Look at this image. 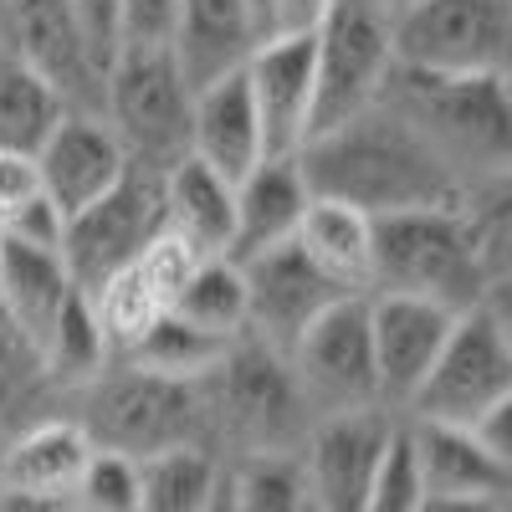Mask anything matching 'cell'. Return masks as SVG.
Here are the masks:
<instances>
[{"instance_id":"2","label":"cell","mask_w":512,"mask_h":512,"mask_svg":"<svg viewBox=\"0 0 512 512\" xmlns=\"http://www.w3.org/2000/svg\"><path fill=\"white\" fill-rule=\"evenodd\" d=\"M369 292H415L466 313L492 297V241L487 210L461 205H415L374 216V262Z\"/></svg>"},{"instance_id":"34","label":"cell","mask_w":512,"mask_h":512,"mask_svg":"<svg viewBox=\"0 0 512 512\" xmlns=\"http://www.w3.org/2000/svg\"><path fill=\"white\" fill-rule=\"evenodd\" d=\"M72 16L88 41V57L98 62V72H108V62L118 57V0H72Z\"/></svg>"},{"instance_id":"12","label":"cell","mask_w":512,"mask_h":512,"mask_svg":"<svg viewBox=\"0 0 512 512\" xmlns=\"http://www.w3.org/2000/svg\"><path fill=\"white\" fill-rule=\"evenodd\" d=\"M456 308L415 292H369V349H374V379L379 405L405 415L420 379L431 374L441 344L451 338Z\"/></svg>"},{"instance_id":"33","label":"cell","mask_w":512,"mask_h":512,"mask_svg":"<svg viewBox=\"0 0 512 512\" xmlns=\"http://www.w3.org/2000/svg\"><path fill=\"white\" fill-rule=\"evenodd\" d=\"M0 226H6V236H16V241H31V246H52V251H62L67 216H62V210H57L47 195L36 190V195H26V200H21V205H16Z\"/></svg>"},{"instance_id":"9","label":"cell","mask_w":512,"mask_h":512,"mask_svg":"<svg viewBox=\"0 0 512 512\" xmlns=\"http://www.w3.org/2000/svg\"><path fill=\"white\" fill-rule=\"evenodd\" d=\"M287 369L297 384L303 410L318 415H344L379 405V379H374V349H369V292H344L287 344Z\"/></svg>"},{"instance_id":"26","label":"cell","mask_w":512,"mask_h":512,"mask_svg":"<svg viewBox=\"0 0 512 512\" xmlns=\"http://www.w3.org/2000/svg\"><path fill=\"white\" fill-rule=\"evenodd\" d=\"M67 108H72V103L21 57L16 41L0 31V149L36 154L41 139L52 134V123H57Z\"/></svg>"},{"instance_id":"25","label":"cell","mask_w":512,"mask_h":512,"mask_svg":"<svg viewBox=\"0 0 512 512\" xmlns=\"http://www.w3.org/2000/svg\"><path fill=\"white\" fill-rule=\"evenodd\" d=\"M221 497V456L205 441H169L139 456V512H205Z\"/></svg>"},{"instance_id":"31","label":"cell","mask_w":512,"mask_h":512,"mask_svg":"<svg viewBox=\"0 0 512 512\" xmlns=\"http://www.w3.org/2000/svg\"><path fill=\"white\" fill-rule=\"evenodd\" d=\"M364 512H420V461H415V436L405 415L395 420L390 441L374 461Z\"/></svg>"},{"instance_id":"29","label":"cell","mask_w":512,"mask_h":512,"mask_svg":"<svg viewBox=\"0 0 512 512\" xmlns=\"http://www.w3.org/2000/svg\"><path fill=\"white\" fill-rule=\"evenodd\" d=\"M164 308L216 333V338H241L246 333V282H241V267L231 256H200L190 262L175 282V292L164 297Z\"/></svg>"},{"instance_id":"11","label":"cell","mask_w":512,"mask_h":512,"mask_svg":"<svg viewBox=\"0 0 512 512\" xmlns=\"http://www.w3.org/2000/svg\"><path fill=\"white\" fill-rule=\"evenodd\" d=\"M236 267H241V282H246V333L272 344L277 354H287V344L333 303V297L349 292L344 282H333L313 256L297 246V236L246 256Z\"/></svg>"},{"instance_id":"5","label":"cell","mask_w":512,"mask_h":512,"mask_svg":"<svg viewBox=\"0 0 512 512\" xmlns=\"http://www.w3.org/2000/svg\"><path fill=\"white\" fill-rule=\"evenodd\" d=\"M190 82L169 47H118L103 72L98 113L113 123L134 164L169 169L190 154Z\"/></svg>"},{"instance_id":"38","label":"cell","mask_w":512,"mask_h":512,"mask_svg":"<svg viewBox=\"0 0 512 512\" xmlns=\"http://www.w3.org/2000/svg\"><path fill=\"white\" fill-rule=\"evenodd\" d=\"M379 6H384V11L395 16V11H405V6H410V0H379Z\"/></svg>"},{"instance_id":"15","label":"cell","mask_w":512,"mask_h":512,"mask_svg":"<svg viewBox=\"0 0 512 512\" xmlns=\"http://www.w3.org/2000/svg\"><path fill=\"white\" fill-rule=\"evenodd\" d=\"M31 159H36L41 195H47L62 216H77V210H88L93 200H103L123 180V169L134 164L123 139L113 134V123L93 108H67Z\"/></svg>"},{"instance_id":"8","label":"cell","mask_w":512,"mask_h":512,"mask_svg":"<svg viewBox=\"0 0 512 512\" xmlns=\"http://www.w3.org/2000/svg\"><path fill=\"white\" fill-rule=\"evenodd\" d=\"M512 400V344H507V318L492 308V297L477 308L456 313L451 338L441 344L431 374L420 379L405 415L415 420H441V425H472L482 410Z\"/></svg>"},{"instance_id":"7","label":"cell","mask_w":512,"mask_h":512,"mask_svg":"<svg viewBox=\"0 0 512 512\" xmlns=\"http://www.w3.org/2000/svg\"><path fill=\"white\" fill-rule=\"evenodd\" d=\"M159 236H164V169L128 164L123 180L103 200L67 216L62 262H67L72 287L98 297L108 282H118L134 267Z\"/></svg>"},{"instance_id":"28","label":"cell","mask_w":512,"mask_h":512,"mask_svg":"<svg viewBox=\"0 0 512 512\" xmlns=\"http://www.w3.org/2000/svg\"><path fill=\"white\" fill-rule=\"evenodd\" d=\"M113 359V344H108V328H103V313L98 303L82 287H72L57 308V323L47 333V349H41V369H47L52 384H67V390H82L88 379H98Z\"/></svg>"},{"instance_id":"1","label":"cell","mask_w":512,"mask_h":512,"mask_svg":"<svg viewBox=\"0 0 512 512\" xmlns=\"http://www.w3.org/2000/svg\"><path fill=\"white\" fill-rule=\"evenodd\" d=\"M297 169L313 195L359 205L364 216L472 200V185L384 103H369L349 123L308 139L297 149Z\"/></svg>"},{"instance_id":"17","label":"cell","mask_w":512,"mask_h":512,"mask_svg":"<svg viewBox=\"0 0 512 512\" xmlns=\"http://www.w3.org/2000/svg\"><path fill=\"white\" fill-rule=\"evenodd\" d=\"M0 31H6L21 57L52 82L72 108L103 103V72L88 57V41L77 31L72 0H0Z\"/></svg>"},{"instance_id":"19","label":"cell","mask_w":512,"mask_h":512,"mask_svg":"<svg viewBox=\"0 0 512 512\" xmlns=\"http://www.w3.org/2000/svg\"><path fill=\"white\" fill-rule=\"evenodd\" d=\"M190 154H200L231 185H241L251 169L267 159L262 123H256L251 88H246L241 67L216 77V82H205V88H195V103H190Z\"/></svg>"},{"instance_id":"32","label":"cell","mask_w":512,"mask_h":512,"mask_svg":"<svg viewBox=\"0 0 512 512\" xmlns=\"http://www.w3.org/2000/svg\"><path fill=\"white\" fill-rule=\"evenodd\" d=\"M180 0H118V47H169Z\"/></svg>"},{"instance_id":"3","label":"cell","mask_w":512,"mask_h":512,"mask_svg":"<svg viewBox=\"0 0 512 512\" xmlns=\"http://www.w3.org/2000/svg\"><path fill=\"white\" fill-rule=\"evenodd\" d=\"M374 103L395 108L472 190L502 180L512 139L507 72H415L390 62Z\"/></svg>"},{"instance_id":"21","label":"cell","mask_w":512,"mask_h":512,"mask_svg":"<svg viewBox=\"0 0 512 512\" xmlns=\"http://www.w3.org/2000/svg\"><path fill=\"white\" fill-rule=\"evenodd\" d=\"M256 41H262V26H256L246 0H180L169 52H175L190 93H195L205 82L236 72L251 57Z\"/></svg>"},{"instance_id":"20","label":"cell","mask_w":512,"mask_h":512,"mask_svg":"<svg viewBox=\"0 0 512 512\" xmlns=\"http://www.w3.org/2000/svg\"><path fill=\"white\" fill-rule=\"evenodd\" d=\"M67 292H72V277H67L62 251L31 246L16 236L0 241V318L26 344L31 359H41V349H47V333Z\"/></svg>"},{"instance_id":"10","label":"cell","mask_w":512,"mask_h":512,"mask_svg":"<svg viewBox=\"0 0 512 512\" xmlns=\"http://www.w3.org/2000/svg\"><path fill=\"white\" fill-rule=\"evenodd\" d=\"M512 0H410L390 16V47L415 72H507Z\"/></svg>"},{"instance_id":"14","label":"cell","mask_w":512,"mask_h":512,"mask_svg":"<svg viewBox=\"0 0 512 512\" xmlns=\"http://www.w3.org/2000/svg\"><path fill=\"white\" fill-rule=\"evenodd\" d=\"M400 410L390 405H369V410H344V415H318L303 436V472L313 507L328 512H364L374 461L390 441Z\"/></svg>"},{"instance_id":"16","label":"cell","mask_w":512,"mask_h":512,"mask_svg":"<svg viewBox=\"0 0 512 512\" xmlns=\"http://www.w3.org/2000/svg\"><path fill=\"white\" fill-rule=\"evenodd\" d=\"M251 108L262 123L267 159L297 154L308 139V108H313V31H272L251 47L241 62Z\"/></svg>"},{"instance_id":"37","label":"cell","mask_w":512,"mask_h":512,"mask_svg":"<svg viewBox=\"0 0 512 512\" xmlns=\"http://www.w3.org/2000/svg\"><path fill=\"white\" fill-rule=\"evenodd\" d=\"M251 6V16H256V26H262V36H267V0H246Z\"/></svg>"},{"instance_id":"35","label":"cell","mask_w":512,"mask_h":512,"mask_svg":"<svg viewBox=\"0 0 512 512\" xmlns=\"http://www.w3.org/2000/svg\"><path fill=\"white\" fill-rule=\"evenodd\" d=\"M41 180H36V159L31 154H16V149H0V221L11 216V210L36 195Z\"/></svg>"},{"instance_id":"4","label":"cell","mask_w":512,"mask_h":512,"mask_svg":"<svg viewBox=\"0 0 512 512\" xmlns=\"http://www.w3.org/2000/svg\"><path fill=\"white\" fill-rule=\"evenodd\" d=\"M82 431L98 446H118L128 456L159 451L169 441H200L205 431V379H164L149 369H103L82 384Z\"/></svg>"},{"instance_id":"6","label":"cell","mask_w":512,"mask_h":512,"mask_svg":"<svg viewBox=\"0 0 512 512\" xmlns=\"http://www.w3.org/2000/svg\"><path fill=\"white\" fill-rule=\"evenodd\" d=\"M390 11L379 0H333L313 31V108L308 139L364 113L390 77ZM303 139V144H308Z\"/></svg>"},{"instance_id":"30","label":"cell","mask_w":512,"mask_h":512,"mask_svg":"<svg viewBox=\"0 0 512 512\" xmlns=\"http://www.w3.org/2000/svg\"><path fill=\"white\" fill-rule=\"evenodd\" d=\"M72 507H88V512H139V456L93 441L88 461H82L77 492H72Z\"/></svg>"},{"instance_id":"36","label":"cell","mask_w":512,"mask_h":512,"mask_svg":"<svg viewBox=\"0 0 512 512\" xmlns=\"http://www.w3.org/2000/svg\"><path fill=\"white\" fill-rule=\"evenodd\" d=\"M333 0H267V36L272 31H318Z\"/></svg>"},{"instance_id":"13","label":"cell","mask_w":512,"mask_h":512,"mask_svg":"<svg viewBox=\"0 0 512 512\" xmlns=\"http://www.w3.org/2000/svg\"><path fill=\"white\" fill-rule=\"evenodd\" d=\"M410 420L415 461H420V512H487L507 507L512 461L492 456L466 425Z\"/></svg>"},{"instance_id":"18","label":"cell","mask_w":512,"mask_h":512,"mask_svg":"<svg viewBox=\"0 0 512 512\" xmlns=\"http://www.w3.org/2000/svg\"><path fill=\"white\" fill-rule=\"evenodd\" d=\"M93 451V436L82 420H41L26 436H16L0 456V502L26 507H72L82 461Z\"/></svg>"},{"instance_id":"39","label":"cell","mask_w":512,"mask_h":512,"mask_svg":"<svg viewBox=\"0 0 512 512\" xmlns=\"http://www.w3.org/2000/svg\"><path fill=\"white\" fill-rule=\"evenodd\" d=\"M0 241H6V226H0Z\"/></svg>"},{"instance_id":"24","label":"cell","mask_w":512,"mask_h":512,"mask_svg":"<svg viewBox=\"0 0 512 512\" xmlns=\"http://www.w3.org/2000/svg\"><path fill=\"white\" fill-rule=\"evenodd\" d=\"M297 246H303L313 262L344 282L349 292H369V262H374V216H364L359 205L313 195L303 221H297Z\"/></svg>"},{"instance_id":"23","label":"cell","mask_w":512,"mask_h":512,"mask_svg":"<svg viewBox=\"0 0 512 512\" xmlns=\"http://www.w3.org/2000/svg\"><path fill=\"white\" fill-rule=\"evenodd\" d=\"M308 200H313V190L303 180V169H297V154L262 159L236 185V226H231L226 256L231 262H246V256L287 241L297 231V221H303Z\"/></svg>"},{"instance_id":"22","label":"cell","mask_w":512,"mask_h":512,"mask_svg":"<svg viewBox=\"0 0 512 512\" xmlns=\"http://www.w3.org/2000/svg\"><path fill=\"white\" fill-rule=\"evenodd\" d=\"M236 226V185L216 175L200 154H180L164 169V236L180 241L195 262L226 256Z\"/></svg>"},{"instance_id":"27","label":"cell","mask_w":512,"mask_h":512,"mask_svg":"<svg viewBox=\"0 0 512 512\" xmlns=\"http://www.w3.org/2000/svg\"><path fill=\"white\" fill-rule=\"evenodd\" d=\"M231 344H236V338H216V333H205V328L175 318L169 308H159V313L144 318V328L128 338L118 354H123V364L164 374V379H205L210 369L221 364V354Z\"/></svg>"}]
</instances>
